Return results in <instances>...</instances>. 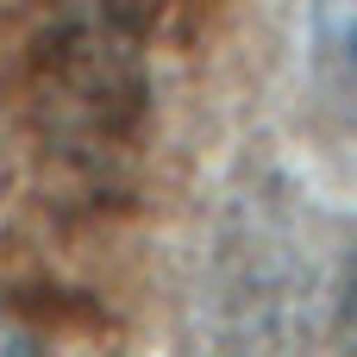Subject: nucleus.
<instances>
[{
  "label": "nucleus",
  "mask_w": 357,
  "mask_h": 357,
  "mask_svg": "<svg viewBox=\"0 0 357 357\" xmlns=\"http://www.w3.org/2000/svg\"><path fill=\"white\" fill-rule=\"evenodd\" d=\"M307 69L320 100L357 126V0H307Z\"/></svg>",
  "instance_id": "f257e3e1"
},
{
  "label": "nucleus",
  "mask_w": 357,
  "mask_h": 357,
  "mask_svg": "<svg viewBox=\"0 0 357 357\" xmlns=\"http://www.w3.org/2000/svg\"><path fill=\"white\" fill-rule=\"evenodd\" d=\"M339 345L357 357V245L345 257V276H339Z\"/></svg>",
  "instance_id": "f03ea898"
},
{
  "label": "nucleus",
  "mask_w": 357,
  "mask_h": 357,
  "mask_svg": "<svg viewBox=\"0 0 357 357\" xmlns=\"http://www.w3.org/2000/svg\"><path fill=\"white\" fill-rule=\"evenodd\" d=\"M0 357H38V339L13 320L6 307H0Z\"/></svg>",
  "instance_id": "7ed1b4c3"
}]
</instances>
